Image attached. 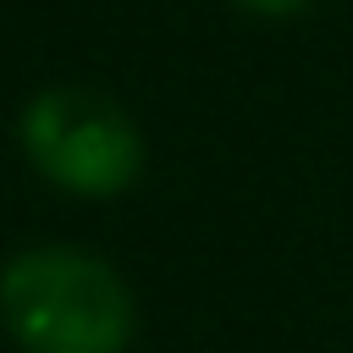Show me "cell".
Segmentation results:
<instances>
[{"label":"cell","mask_w":353,"mask_h":353,"mask_svg":"<svg viewBox=\"0 0 353 353\" xmlns=\"http://www.w3.org/2000/svg\"><path fill=\"white\" fill-rule=\"evenodd\" d=\"M17 143L28 165L72 199H121L149 160L138 121L110 94L83 83L39 88L17 110Z\"/></svg>","instance_id":"2"},{"label":"cell","mask_w":353,"mask_h":353,"mask_svg":"<svg viewBox=\"0 0 353 353\" xmlns=\"http://www.w3.org/2000/svg\"><path fill=\"white\" fill-rule=\"evenodd\" d=\"M243 11H254V17H265V22H287V17H298V11H309L314 0H237Z\"/></svg>","instance_id":"3"},{"label":"cell","mask_w":353,"mask_h":353,"mask_svg":"<svg viewBox=\"0 0 353 353\" xmlns=\"http://www.w3.org/2000/svg\"><path fill=\"white\" fill-rule=\"evenodd\" d=\"M0 320L22 353H127L138 303L110 259L39 243L0 265Z\"/></svg>","instance_id":"1"}]
</instances>
